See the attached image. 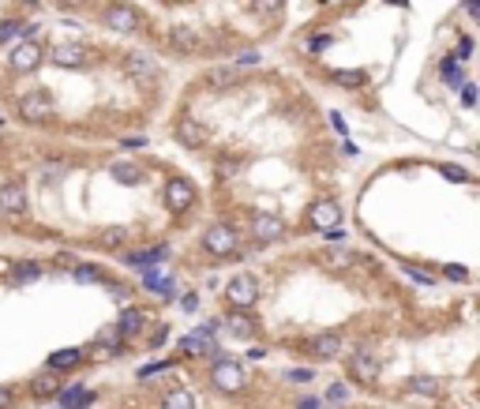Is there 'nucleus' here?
<instances>
[{
  "instance_id": "obj_1",
  "label": "nucleus",
  "mask_w": 480,
  "mask_h": 409,
  "mask_svg": "<svg viewBox=\"0 0 480 409\" xmlns=\"http://www.w3.org/2000/svg\"><path fill=\"white\" fill-rule=\"evenodd\" d=\"M210 383H214L222 394H240L244 391V368H240V361L233 357H225V353H218L214 364H210Z\"/></svg>"
},
{
  "instance_id": "obj_2",
  "label": "nucleus",
  "mask_w": 480,
  "mask_h": 409,
  "mask_svg": "<svg viewBox=\"0 0 480 409\" xmlns=\"http://www.w3.org/2000/svg\"><path fill=\"white\" fill-rule=\"evenodd\" d=\"M16 113H19L23 124H49L53 116H57V105H53V98L45 94V90H31V94L19 98Z\"/></svg>"
},
{
  "instance_id": "obj_3",
  "label": "nucleus",
  "mask_w": 480,
  "mask_h": 409,
  "mask_svg": "<svg viewBox=\"0 0 480 409\" xmlns=\"http://www.w3.org/2000/svg\"><path fill=\"white\" fill-rule=\"evenodd\" d=\"M102 23L109 26V31H116V34H136V31H143L139 8H131L128 0H113V4H105Z\"/></svg>"
},
{
  "instance_id": "obj_4",
  "label": "nucleus",
  "mask_w": 480,
  "mask_h": 409,
  "mask_svg": "<svg viewBox=\"0 0 480 409\" xmlns=\"http://www.w3.org/2000/svg\"><path fill=\"white\" fill-rule=\"evenodd\" d=\"M236 244H240V236H236L233 226H225V222H214V226H207V233H203V248L218 259H229L236 252Z\"/></svg>"
},
{
  "instance_id": "obj_5",
  "label": "nucleus",
  "mask_w": 480,
  "mask_h": 409,
  "mask_svg": "<svg viewBox=\"0 0 480 409\" xmlns=\"http://www.w3.org/2000/svg\"><path fill=\"white\" fill-rule=\"evenodd\" d=\"M225 297H229L233 308H251L259 300V282L256 274H236V278H229V285H225Z\"/></svg>"
},
{
  "instance_id": "obj_6",
  "label": "nucleus",
  "mask_w": 480,
  "mask_h": 409,
  "mask_svg": "<svg viewBox=\"0 0 480 409\" xmlns=\"http://www.w3.org/2000/svg\"><path fill=\"white\" fill-rule=\"evenodd\" d=\"M195 184L192 180H184V177H173L169 184H165V207L169 210H177V214H184V210H192L195 207Z\"/></svg>"
},
{
  "instance_id": "obj_7",
  "label": "nucleus",
  "mask_w": 480,
  "mask_h": 409,
  "mask_svg": "<svg viewBox=\"0 0 480 409\" xmlns=\"http://www.w3.org/2000/svg\"><path fill=\"white\" fill-rule=\"evenodd\" d=\"M349 376L356 379L360 387H371L379 379V357L371 349H356L349 357Z\"/></svg>"
},
{
  "instance_id": "obj_8",
  "label": "nucleus",
  "mask_w": 480,
  "mask_h": 409,
  "mask_svg": "<svg viewBox=\"0 0 480 409\" xmlns=\"http://www.w3.org/2000/svg\"><path fill=\"white\" fill-rule=\"evenodd\" d=\"M49 60L57 64V68H83L90 60V49L83 42H57L49 49Z\"/></svg>"
},
{
  "instance_id": "obj_9",
  "label": "nucleus",
  "mask_w": 480,
  "mask_h": 409,
  "mask_svg": "<svg viewBox=\"0 0 480 409\" xmlns=\"http://www.w3.org/2000/svg\"><path fill=\"white\" fill-rule=\"evenodd\" d=\"M124 75L136 79V83H154V79L162 75V68H158V60L146 57V53H128L124 57Z\"/></svg>"
},
{
  "instance_id": "obj_10",
  "label": "nucleus",
  "mask_w": 480,
  "mask_h": 409,
  "mask_svg": "<svg viewBox=\"0 0 480 409\" xmlns=\"http://www.w3.org/2000/svg\"><path fill=\"white\" fill-rule=\"evenodd\" d=\"M173 136L180 139V147H192V151H199V147H207V139H210V131L195 121V116H180L177 124H173Z\"/></svg>"
},
{
  "instance_id": "obj_11",
  "label": "nucleus",
  "mask_w": 480,
  "mask_h": 409,
  "mask_svg": "<svg viewBox=\"0 0 480 409\" xmlns=\"http://www.w3.org/2000/svg\"><path fill=\"white\" fill-rule=\"evenodd\" d=\"M304 349H308V357H315V361H334L342 353V334L338 331H323V334L304 342Z\"/></svg>"
},
{
  "instance_id": "obj_12",
  "label": "nucleus",
  "mask_w": 480,
  "mask_h": 409,
  "mask_svg": "<svg viewBox=\"0 0 480 409\" xmlns=\"http://www.w3.org/2000/svg\"><path fill=\"white\" fill-rule=\"evenodd\" d=\"M338 222H342V207H338L334 200H319V203H312V210H308V226H312V229L327 233V229H334Z\"/></svg>"
},
{
  "instance_id": "obj_13",
  "label": "nucleus",
  "mask_w": 480,
  "mask_h": 409,
  "mask_svg": "<svg viewBox=\"0 0 480 409\" xmlns=\"http://www.w3.org/2000/svg\"><path fill=\"white\" fill-rule=\"evenodd\" d=\"M251 233H256V241H278V236H285V222L271 210H256L251 214Z\"/></svg>"
},
{
  "instance_id": "obj_14",
  "label": "nucleus",
  "mask_w": 480,
  "mask_h": 409,
  "mask_svg": "<svg viewBox=\"0 0 480 409\" xmlns=\"http://www.w3.org/2000/svg\"><path fill=\"white\" fill-rule=\"evenodd\" d=\"M42 45L38 42H19L16 49H11V57H8V64H11V72H34L38 64H42Z\"/></svg>"
},
{
  "instance_id": "obj_15",
  "label": "nucleus",
  "mask_w": 480,
  "mask_h": 409,
  "mask_svg": "<svg viewBox=\"0 0 480 409\" xmlns=\"http://www.w3.org/2000/svg\"><path fill=\"white\" fill-rule=\"evenodd\" d=\"M23 210H26L23 184H16V180L0 184V214H23Z\"/></svg>"
},
{
  "instance_id": "obj_16",
  "label": "nucleus",
  "mask_w": 480,
  "mask_h": 409,
  "mask_svg": "<svg viewBox=\"0 0 480 409\" xmlns=\"http://www.w3.org/2000/svg\"><path fill=\"white\" fill-rule=\"evenodd\" d=\"M57 398H60L64 409H87L90 402H94V391L83 387V383H72V387H60Z\"/></svg>"
},
{
  "instance_id": "obj_17",
  "label": "nucleus",
  "mask_w": 480,
  "mask_h": 409,
  "mask_svg": "<svg viewBox=\"0 0 480 409\" xmlns=\"http://www.w3.org/2000/svg\"><path fill=\"white\" fill-rule=\"evenodd\" d=\"M169 45L180 49V53H199V49H203L195 26H173V31H169Z\"/></svg>"
},
{
  "instance_id": "obj_18",
  "label": "nucleus",
  "mask_w": 480,
  "mask_h": 409,
  "mask_svg": "<svg viewBox=\"0 0 480 409\" xmlns=\"http://www.w3.org/2000/svg\"><path fill=\"white\" fill-rule=\"evenodd\" d=\"M143 323H146L143 308H124V312H120V323H116V334L120 338H136L143 331Z\"/></svg>"
},
{
  "instance_id": "obj_19",
  "label": "nucleus",
  "mask_w": 480,
  "mask_h": 409,
  "mask_svg": "<svg viewBox=\"0 0 480 409\" xmlns=\"http://www.w3.org/2000/svg\"><path fill=\"white\" fill-rule=\"evenodd\" d=\"M120 349H124V338L116 334V327H113V331H105V334H98V342H94V357L98 361L120 357Z\"/></svg>"
},
{
  "instance_id": "obj_20",
  "label": "nucleus",
  "mask_w": 480,
  "mask_h": 409,
  "mask_svg": "<svg viewBox=\"0 0 480 409\" xmlns=\"http://www.w3.org/2000/svg\"><path fill=\"white\" fill-rule=\"evenodd\" d=\"M225 327H229V334H236L240 342H248L251 334H256V320L244 312V308H236V312H229V320H225Z\"/></svg>"
},
{
  "instance_id": "obj_21",
  "label": "nucleus",
  "mask_w": 480,
  "mask_h": 409,
  "mask_svg": "<svg viewBox=\"0 0 480 409\" xmlns=\"http://www.w3.org/2000/svg\"><path fill=\"white\" fill-rule=\"evenodd\" d=\"M143 285L151 289V293H165V297L177 293V289H173V282H169V271H165V267H151V271H146V278H143Z\"/></svg>"
},
{
  "instance_id": "obj_22",
  "label": "nucleus",
  "mask_w": 480,
  "mask_h": 409,
  "mask_svg": "<svg viewBox=\"0 0 480 409\" xmlns=\"http://www.w3.org/2000/svg\"><path fill=\"white\" fill-rule=\"evenodd\" d=\"M34 398H53V394L60 391V372H53V368H45L42 376H34Z\"/></svg>"
},
{
  "instance_id": "obj_23",
  "label": "nucleus",
  "mask_w": 480,
  "mask_h": 409,
  "mask_svg": "<svg viewBox=\"0 0 480 409\" xmlns=\"http://www.w3.org/2000/svg\"><path fill=\"white\" fill-rule=\"evenodd\" d=\"M207 83L214 90H233L240 83V68H210L207 72Z\"/></svg>"
},
{
  "instance_id": "obj_24",
  "label": "nucleus",
  "mask_w": 480,
  "mask_h": 409,
  "mask_svg": "<svg viewBox=\"0 0 480 409\" xmlns=\"http://www.w3.org/2000/svg\"><path fill=\"white\" fill-rule=\"evenodd\" d=\"M109 173H113V180H116V184H128V188H136V184L143 180V169H139V165H131V162H113Z\"/></svg>"
},
{
  "instance_id": "obj_25",
  "label": "nucleus",
  "mask_w": 480,
  "mask_h": 409,
  "mask_svg": "<svg viewBox=\"0 0 480 409\" xmlns=\"http://www.w3.org/2000/svg\"><path fill=\"white\" fill-rule=\"evenodd\" d=\"M165 252H169V248L158 244V248H146V252H131L124 263H128V267H154V263L165 259Z\"/></svg>"
},
{
  "instance_id": "obj_26",
  "label": "nucleus",
  "mask_w": 480,
  "mask_h": 409,
  "mask_svg": "<svg viewBox=\"0 0 480 409\" xmlns=\"http://www.w3.org/2000/svg\"><path fill=\"white\" fill-rule=\"evenodd\" d=\"M79 361H83V353H79V349H57L49 357V368H53V372H72V368H79Z\"/></svg>"
},
{
  "instance_id": "obj_27",
  "label": "nucleus",
  "mask_w": 480,
  "mask_h": 409,
  "mask_svg": "<svg viewBox=\"0 0 480 409\" xmlns=\"http://www.w3.org/2000/svg\"><path fill=\"white\" fill-rule=\"evenodd\" d=\"M162 409H195V398H192V391H184V387H173V391H165V398H162Z\"/></svg>"
},
{
  "instance_id": "obj_28",
  "label": "nucleus",
  "mask_w": 480,
  "mask_h": 409,
  "mask_svg": "<svg viewBox=\"0 0 480 409\" xmlns=\"http://www.w3.org/2000/svg\"><path fill=\"white\" fill-rule=\"evenodd\" d=\"M319 263L330 271H345V267H353V252H342V248H327L323 256H319Z\"/></svg>"
},
{
  "instance_id": "obj_29",
  "label": "nucleus",
  "mask_w": 480,
  "mask_h": 409,
  "mask_svg": "<svg viewBox=\"0 0 480 409\" xmlns=\"http://www.w3.org/2000/svg\"><path fill=\"white\" fill-rule=\"evenodd\" d=\"M34 34V26H26L19 19H8V23H0V45L11 42V38H31Z\"/></svg>"
},
{
  "instance_id": "obj_30",
  "label": "nucleus",
  "mask_w": 480,
  "mask_h": 409,
  "mask_svg": "<svg viewBox=\"0 0 480 409\" xmlns=\"http://www.w3.org/2000/svg\"><path fill=\"white\" fill-rule=\"evenodd\" d=\"M177 349L184 353V357H207V353H210V342L188 334V338H180V342H177Z\"/></svg>"
},
{
  "instance_id": "obj_31",
  "label": "nucleus",
  "mask_w": 480,
  "mask_h": 409,
  "mask_svg": "<svg viewBox=\"0 0 480 409\" xmlns=\"http://www.w3.org/2000/svg\"><path fill=\"white\" fill-rule=\"evenodd\" d=\"M330 83H338L345 90H356L360 83H364V72H356V68H342V72H330Z\"/></svg>"
},
{
  "instance_id": "obj_32",
  "label": "nucleus",
  "mask_w": 480,
  "mask_h": 409,
  "mask_svg": "<svg viewBox=\"0 0 480 409\" xmlns=\"http://www.w3.org/2000/svg\"><path fill=\"white\" fill-rule=\"evenodd\" d=\"M282 8H285V0H251V11L263 19H274V16H282Z\"/></svg>"
},
{
  "instance_id": "obj_33",
  "label": "nucleus",
  "mask_w": 480,
  "mask_h": 409,
  "mask_svg": "<svg viewBox=\"0 0 480 409\" xmlns=\"http://www.w3.org/2000/svg\"><path fill=\"white\" fill-rule=\"evenodd\" d=\"M38 274H42V267H38V263H16V271H11V282L23 285V282H34Z\"/></svg>"
},
{
  "instance_id": "obj_34",
  "label": "nucleus",
  "mask_w": 480,
  "mask_h": 409,
  "mask_svg": "<svg viewBox=\"0 0 480 409\" xmlns=\"http://www.w3.org/2000/svg\"><path fill=\"white\" fill-rule=\"evenodd\" d=\"M409 387L417 391V394H439V387H443V383H439L435 376H417V379H413Z\"/></svg>"
},
{
  "instance_id": "obj_35",
  "label": "nucleus",
  "mask_w": 480,
  "mask_h": 409,
  "mask_svg": "<svg viewBox=\"0 0 480 409\" xmlns=\"http://www.w3.org/2000/svg\"><path fill=\"white\" fill-rule=\"evenodd\" d=\"M75 278L79 282H105V274L94 271V267H75Z\"/></svg>"
},
{
  "instance_id": "obj_36",
  "label": "nucleus",
  "mask_w": 480,
  "mask_h": 409,
  "mask_svg": "<svg viewBox=\"0 0 480 409\" xmlns=\"http://www.w3.org/2000/svg\"><path fill=\"white\" fill-rule=\"evenodd\" d=\"M285 379H289V383H308V379H312V368H293Z\"/></svg>"
},
{
  "instance_id": "obj_37",
  "label": "nucleus",
  "mask_w": 480,
  "mask_h": 409,
  "mask_svg": "<svg viewBox=\"0 0 480 409\" xmlns=\"http://www.w3.org/2000/svg\"><path fill=\"white\" fill-rule=\"evenodd\" d=\"M102 241L109 244V248H116L120 241H124V229H105V233H102Z\"/></svg>"
},
{
  "instance_id": "obj_38",
  "label": "nucleus",
  "mask_w": 480,
  "mask_h": 409,
  "mask_svg": "<svg viewBox=\"0 0 480 409\" xmlns=\"http://www.w3.org/2000/svg\"><path fill=\"white\" fill-rule=\"evenodd\" d=\"M443 173H447L450 180H469V173H465V169H458V165H443Z\"/></svg>"
},
{
  "instance_id": "obj_39",
  "label": "nucleus",
  "mask_w": 480,
  "mask_h": 409,
  "mask_svg": "<svg viewBox=\"0 0 480 409\" xmlns=\"http://www.w3.org/2000/svg\"><path fill=\"white\" fill-rule=\"evenodd\" d=\"M83 4H90V0H57L60 11H75V8H83Z\"/></svg>"
},
{
  "instance_id": "obj_40",
  "label": "nucleus",
  "mask_w": 480,
  "mask_h": 409,
  "mask_svg": "<svg viewBox=\"0 0 480 409\" xmlns=\"http://www.w3.org/2000/svg\"><path fill=\"white\" fill-rule=\"evenodd\" d=\"M236 64H259V53H256V49H244V53L236 57Z\"/></svg>"
},
{
  "instance_id": "obj_41",
  "label": "nucleus",
  "mask_w": 480,
  "mask_h": 409,
  "mask_svg": "<svg viewBox=\"0 0 480 409\" xmlns=\"http://www.w3.org/2000/svg\"><path fill=\"white\" fill-rule=\"evenodd\" d=\"M11 402H16V394H11L8 387H0V409H11Z\"/></svg>"
},
{
  "instance_id": "obj_42",
  "label": "nucleus",
  "mask_w": 480,
  "mask_h": 409,
  "mask_svg": "<svg viewBox=\"0 0 480 409\" xmlns=\"http://www.w3.org/2000/svg\"><path fill=\"white\" fill-rule=\"evenodd\" d=\"M342 398H345V387H338V383H334V387L327 391V402H342Z\"/></svg>"
},
{
  "instance_id": "obj_43",
  "label": "nucleus",
  "mask_w": 480,
  "mask_h": 409,
  "mask_svg": "<svg viewBox=\"0 0 480 409\" xmlns=\"http://www.w3.org/2000/svg\"><path fill=\"white\" fill-rule=\"evenodd\" d=\"M462 102H465V105H473V102H476V90H473V83H465V90H462Z\"/></svg>"
},
{
  "instance_id": "obj_44",
  "label": "nucleus",
  "mask_w": 480,
  "mask_h": 409,
  "mask_svg": "<svg viewBox=\"0 0 480 409\" xmlns=\"http://www.w3.org/2000/svg\"><path fill=\"white\" fill-rule=\"evenodd\" d=\"M165 334H169V331H165V327H158V331L151 334V346H162V342H165Z\"/></svg>"
},
{
  "instance_id": "obj_45",
  "label": "nucleus",
  "mask_w": 480,
  "mask_h": 409,
  "mask_svg": "<svg viewBox=\"0 0 480 409\" xmlns=\"http://www.w3.org/2000/svg\"><path fill=\"white\" fill-rule=\"evenodd\" d=\"M465 11H469V16H476V11H480V4H476V0H465Z\"/></svg>"
},
{
  "instance_id": "obj_46",
  "label": "nucleus",
  "mask_w": 480,
  "mask_h": 409,
  "mask_svg": "<svg viewBox=\"0 0 480 409\" xmlns=\"http://www.w3.org/2000/svg\"><path fill=\"white\" fill-rule=\"evenodd\" d=\"M53 409H64V405H53Z\"/></svg>"
},
{
  "instance_id": "obj_47",
  "label": "nucleus",
  "mask_w": 480,
  "mask_h": 409,
  "mask_svg": "<svg viewBox=\"0 0 480 409\" xmlns=\"http://www.w3.org/2000/svg\"><path fill=\"white\" fill-rule=\"evenodd\" d=\"M0 124H4V116H0Z\"/></svg>"
}]
</instances>
